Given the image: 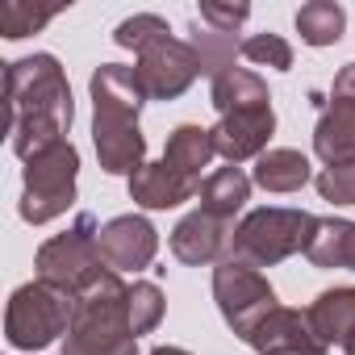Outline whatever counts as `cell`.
<instances>
[{"mask_svg": "<svg viewBox=\"0 0 355 355\" xmlns=\"http://www.w3.org/2000/svg\"><path fill=\"white\" fill-rule=\"evenodd\" d=\"M309 326L326 347H351L355 343V288H326L309 309Z\"/></svg>", "mask_w": 355, "mask_h": 355, "instance_id": "cell-16", "label": "cell"}, {"mask_svg": "<svg viewBox=\"0 0 355 355\" xmlns=\"http://www.w3.org/2000/svg\"><path fill=\"white\" fill-rule=\"evenodd\" d=\"M55 17H59V9H34L26 0H5V5H0V34L9 42H17V38L38 34L42 26H51Z\"/></svg>", "mask_w": 355, "mask_h": 355, "instance_id": "cell-25", "label": "cell"}, {"mask_svg": "<svg viewBox=\"0 0 355 355\" xmlns=\"http://www.w3.org/2000/svg\"><path fill=\"white\" fill-rule=\"evenodd\" d=\"M71 330V297L42 284L38 276L30 284H21L9 297L5 309V338L17 351H42L51 343H59V334Z\"/></svg>", "mask_w": 355, "mask_h": 355, "instance_id": "cell-8", "label": "cell"}, {"mask_svg": "<svg viewBox=\"0 0 355 355\" xmlns=\"http://www.w3.org/2000/svg\"><path fill=\"white\" fill-rule=\"evenodd\" d=\"M5 113H9V134L21 163L63 142L76 121V101H71L63 63L46 51L13 59L5 67Z\"/></svg>", "mask_w": 355, "mask_h": 355, "instance_id": "cell-1", "label": "cell"}, {"mask_svg": "<svg viewBox=\"0 0 355 355\" xmlns=\"http://www.w3.org/2000/svg\"><path fill=\"white\" fill-rule=\"evenodd\" d=\"M322 105V117L313 125V155L334 167V163H347L355 159V63H347L334 84H330V96H313Z\"/></svg>", "mask_w": 355, "mask_h": 355, "instance_id": "cell-10", "label": "cell"}, {"mask_svg": "<svg viewBox=\"0 0 355 355\" xmlns=\"http://www.w3.org/2000/svg\"><path fill=\"white\" fill-rule=\"evenodd\" d=\"M214 301H218V313L230 326V334L243 343H251L255 330L268 322V313L280 309L268 276L243 259H230V255L214 268Z\"/></svg>", "mask_w": 355, "mask_h": 355, "instance_id": "cell-7", "label": "cell"}, {"mask_svg": "<svg viewBox=\"0 0 355 355\" xmlns=\"http://www.w3.org/2000/svg\"><path fill=\"white\" fill-rule=\"evenodd\" d=\"M305 259L322 272H355V222L347 218H318L313 239L305 247Z\"/></svg>", "mask_w": 355, "mask_h": 355, "instance_id": "cell-18", "label": "cell"}, {"mask_svg": "<svg viewBox=\"0 0 355 355\" xmlns=\"http://www.w3.org/2000/svg\"><path fill=\"white\" fill-rule=\"evenodd\" d=\"M318 184V197L330 201V205H355V159L347 163H334V167H322L313 175Z\"/></svg>", "mask_w": 355, "mask_h": 355, "instance_id": "cell-28", "label": "cell"}, {"mask_svg": "<svg viewBox=\"0 0 355 355\" xmlns=\"http://www.w3.org/2000/svg\"><path fill=\"white\" fill-rule=\"evenodd\" d=\"M343 351H347V355H355V343H351V347H343Z\"/></svg>", "mask_w": 355, "mask_h": 355, "instance_id": "cell-31", "label": "cell"}, {"mask_svg": "<svg viewBox=\"0 0 355 355\" xmlns=\"http://www.w3.org/2000/svg\"><path fill=\"white\" fill-rule=\"evenodd\" d=\"M313 226L318 218L305 214V209H284V205H263V209H251L234 234H230V259H243L251 268H276L284 263L288 255H305L309 239H313Z\"/></svg>", "mask_w": 355, "mask_h": 355, "instance_id": "cell-4", "label": "cell"}, {"mask_svg": "<svg viewBox=\"0 0 355 355\" xmlns=\"http://www.w3.org/2000/svg\"><path fill=\"white\" fill-rule=\"evenodd\" d=\"M251 347H255L259 355H326V351H330V347L313 334L309 313H305V309H288V305H280V309L268 313V322L255 330Z\"/></svg>", "mask_w": 355, "mask_h": 355, "instance_id": "cell-14", "label": "cell"}, {"mask_svg": "<svg viewBox=\"0 0 355 355\" xmlns=\"http://www.w3.org/2000/svg\"><path fill=\"white\" fill-rule=\"evenodd\" d=\"M92 92V146L105 175H134L146 163V138L138 130V113L146 92L138 71L125 63H101L88 80Z\"/></svg>", "mask_w": 355, "mask_h": 355, "instance_id": "cell-2", "label": "cell"}, {"mask_svg": "<svg viewBox=\"0 0 355 355\" xmlns=\"http://www.w3.org/2000/svg\"><path fill=\"white\" fill-rule=\"evenodd\" d=\"M163 309H167V301H163V288L155 280H134L130 284V330H134V338L150 334L163 322Z\"/></svg>", "mask_w": 355, "mask_h": 355, "instance_id": "cell-24", "label": "cell"}, {"mask_svg": "<svg viewBox=\"0 0 355 355\" xmlns=\"http://www.w3.org/2000/svg\"><path fill=\"white\" fill-rule=\"evenodd\" d=\"M209 105L218 109V117H230V113H243V109L272 105V92H268V84L255 71L230 67V71H222V76L209 80Z\"/></svg>", "mask_w": 355, "mask_h": 355, "instance_id": "cell-20", "label": "cell"}, {"mask_svg": "<svg viewBox=\"0 0 355 355\" xmlns=\"http://www.w3.org/2000/svg\"><path fill=\"white\" fill-rule=\"evenodd\" d=\"M159 255V230L142 214H121L101 226V259L113 272H142Z\"/></svg>", "mask_w": 355, "mask_h": 355, "instance_id": "cell-11", "label": "cell"}, {"mask_svg": "<svg viewBox=\"0 0 355 355\" xmlns=\"http://www.w3.org/2000/svg\"><path fill=\"white\" fill-rule=\"evenodd\" d=\"M251 180L263 189V193H301L309 180H313V171H309V159L293 146H276V150H263L255 159V171H251Z\"/></svg>", "mask_w": 355, "mask_h": 355, "instance_id": "cell-21", "label": "cell"}, {"mask_svg": "<svg viewBox=\"0 0 355 355\" xmlns=\"http://www.w3.org/2000/svg\"><path fill=\"white\" fill-rule=\"evenodd\" d=\"M76 180H80V150L71 138L34 155L21 175V205H17L21 222L46 226V222L63 218L76 205Z\"/></svg>", "mask_w": 355, "mask_h": 355, "instance_id": "cell-5", "label": "cell"}, {"mask_svg": "<svg viewBox=\"0 0 355 355\" xmlns=\"http://www.w3.org/2000/svg\"><path fill=\"white\" fill-rule=\"evenodd\" d=\"M163 34H171V26H167L159 13H134V17H125V21L113 30V42L138 55L146 42H155V38H163Z\"/></svg>", "mask_w": 355, "mask_h": 355, "instance_id": "cell-27", "label": "cell"}, {"mask_svg": "<svg viewBox=\"0 0 355 355\" xmlns=\"http://www.w3.org/2000/svg\"><path fill=\"white\" fill-rule=\"evenodd\" d=\"M134 59H138L134 71H138V84H142L146 101H180L197 84V76H205L197 51L175 34H163V38L146 42Z\"/></svg>", "mask_w": 355, "mask_h": 355, "instance_id": "cell-9", "label": "cell"}, {"mask_svg": "<svg viewBox=\"0 0 355 355\" xmlns=\"http://www.w3.org/2000/svg\"><path fill=\"white\" fill-rule=\"evenodd\" d=\"M251 175L243 171V167H218V171H209L205 180H201V214H209V218H218V222H230L234 226V218L243 214V205L251 201Z\"/></svg>", "mask_w": 355, "mask_h": 355, "instance_id": "cell-17", "label": "cell"}, {"mask_svg": "<svg viewBox=\"0 0 355 355\" xmlns=\"http://www.w3.org/2000/svg\"><path fill=\"white\" fill-rule=\"evenodd\" d=\"M243 59H251L255 67H272V71H293V46L280 34H247L239 46Z\"/></svg>", "mask_w": 355, "mask_h": 355, "instance_id": "cell-26", "label": "cell"}, {"mask_svg": "<svg viewBox=\"0 0 355 355\" xmlns=\"http://www.w3.org/2000/svg\"><path fill=\"white\" fill-rule=\"evenodd\" d=\"M293 21H297V34L305 46H334L347 30V13L334 0H309V5L297 9Z\"/></svg>", "mask_w": 355, "mask_h": 355, "instance_id": "cell-22", "label": "cell"}, {"mask_svg": "<svg viewBox=\"0 0 355 355\" xmlns=\"http://www.w3.org/2000/svg\"><path fill=\"white\" fill-rule=\"evenodd\" d=\"M272 134H276V113H272V105H259V109H243V113L218 117L214 146H218V155L230 167H239L247 159H259L268 150Z\"/></svg>", "mask_w": 355, "mask_h": 355, "instance_id": "cell-12", "label": "cell"}, {"mask_svg": "<svg viewBox=\"0 0 355 355\" xmlns=\"http://www.w3.org/2000/svg\"><path fill=\"white\" fill-rule=\"evenodd\" d=\"M247 17H251V5H218V0H201V9H197V21L209 26V30H222V34H234Z\"/></svg>", "mask_w": 355, "mask_h": 355, "instance_id": "cell-29", "label": "cell"}, {"mask_svg": "<svg viewBox=\"0 0 355 355\" xmlns=\"http://www.w3.org/2000/svg\"><path fill=\"white\" fill-rule=\"evenodd\" d=\"M63 355H138V338L130 330V284L121 272L105 268L71 297V330L63 338Z\"/></svg>", "mask_w": 355, "mask_h": 355, "instance_id": "cell-3", "label": "cell"}, {"mask_svg": "<svg viewBox=\"0 0 355 355\" xmlns=\"http://www.w3.org/2000/svg\"><path fill=\"white\" fill-rule=\"evenodd\" d=\"M230 234H234L230 222H218V218L193 209L189 218L175 222L167 247H171V255L180 259V263H189V268H205V263H222V259H226V251H230Z\"/></svg>", "mask_w": 355, "mask_h": 355, "instance_id": "cell-13", "label": "cell"}, {"mask_svg": "<svg viewBox=\"0 0 355 355\" xmlns=\"http://www.w3.org/2000/svg\"><path fill=\"white\" fill-rule=\"evenodd\" d=\"M218 159V146H214V130L205 125H175L167 134V146H163V163L175 167L180 175H189V180H201V171Z\"/></svg>", "mask_w": 355, "mask_h": 355, "instance_id": "cell-19", "label": "cell"}, {"mask_svg": "<svg viewBox=\"0 0 355 355\" xmlns=\"http://www.w3.org/2000/svg\"><path fill=\"white\" fill-rule=\"evenodd\" d=\"M150 355H193V351H184V347H171V343H159V347H150Z\"/></svg>", "mask_w": 355, "mask_h": 355, "instance_id": "cell-30", "label": "cell"}, {"mask_svg": "<svg viewBox=\"0 0 355 355\" xmlns=\"http://www.w3.org/2000/svg\"><path fill=\"white\" fill-rule=\"evenodd\" d=\"M34 272L42 284L76 297L84 284H92L101 272H105V259H101V226L92 214H76V222L46 239L34 255Z\"/></svg>", "mask_w": 355, "mask_h": 355, "instance_id": "cell-6", "label": "cell"}, {"mask_svg": "<svg viewBox=\"0 0 355 355\" xmlns=\"http://www.w3.org/2000/svg\"><path fill=\"white\" fill-rule=\"evenodd\" d=\"M189 46L197 51V59H201L205 76L214 80V76H222V71H230V67H234V55H239L243 38L222 34V30H209V26H201V21L193 17V38H189Z\"/></svg>", "mask_w": 355, "mask_h": 355, "instance_id": "cell-23", "label": "cell"}, {"mask_svg": "<svg viewBox=\"0 0 355 355\" xmlns=\"http://www.w3.org/2000/svg\"><path fill=\"white\" fill-rule=\"evenodd\" d=\"M201 193V180H189L175 167H167L163 159L159 163H142L134 175H130V201L142 205V209H175Z\"/></svg>", "mask_w": 355, "mask_h": 355, "instance_id": "cell-15", "label": "cell"}]
</instances>
